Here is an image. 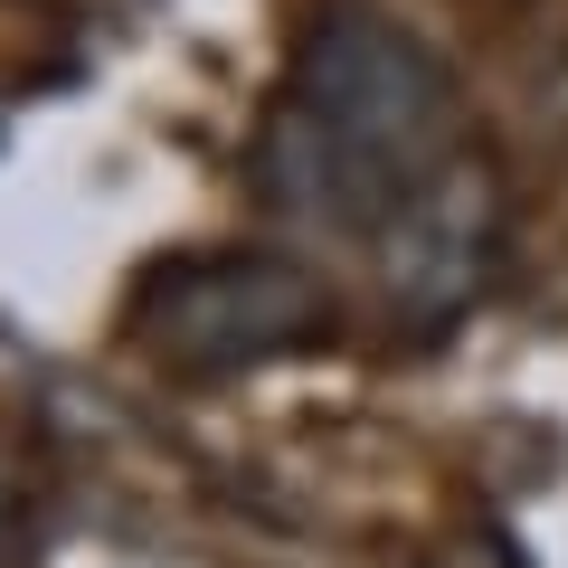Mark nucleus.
<instances>
[{
    "mask_svg": "<svg viewBox=\"0 0 568 568\" xmlns=\"http://www.w3.org/2000/svg\"><path fill=\"white\" fill-rule=\"evenodd\" d=\"M455 162V77L388 10H323L256 133V200L323 237H379Z\"/></svg>",
    "mask_w": 568,
    "mask_h": 568,
    "instance_id": "nucleus-1",
    "label": "nucleus"
},
{
    "mask_svg": "<svg viewBox=\"0 0 568 568\" xmlns=\"http://www.w3.org/2000/svg\"><path fill=\"white\" fill-rule=\"evenodd\" d=\"M511 265V200L503 171L455 152L426 190H407L379 227V294L407 332H455Z\"/></svg>",
    "mask_w": 568,
    "mask_h": 568,
    "instance_id": "nucleus-3",
    "label": "nucleus"
},
{
    "mask_svg": "<svg viewBox=\"0 0 568 568\" xmlns=\"http://www.w3.org/2000/svg\"><path fill=\"white\" fill-rule=\"evenodd\" d=\"M0 549H10V455H0Z\"/></svg>",
    "mask_w": 568,
    "mask_h": 568,
    "instance_id": "nucleus-4",
    "label": "nucleus"
},
{
    "mask_svg": "<svg viewBox=\"0 0 568 568\" xmlns=\"http://www.w3.org/2000/svg\"><path fill=\"white\" fill-rule=\"evenodd\" d=\"M332 332L323 275L275 246H190L133 284V342L171 379H237V369L294 361Z\"/></svg>",
    "mask_w": 568,
    "mask_h": 568,
    "instance_id": "nucleus-2",
    "label": "nucleus"
}]
</instances>
